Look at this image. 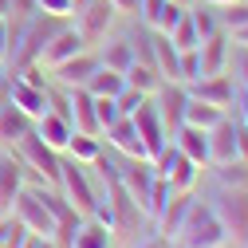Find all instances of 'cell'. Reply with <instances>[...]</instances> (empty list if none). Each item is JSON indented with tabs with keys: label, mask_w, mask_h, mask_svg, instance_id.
<instances>
[{
	"label": "cell",
	"mask_w": 248,
	"mask_h": 248,
	"mask_svg": "<svg viewBox=\"0 0 248 248\" xmlns=\"http://www.w3.org/2000/svg\"><path fill=\"white\" fill-rule=\"evenodd\" d=\"M173 244L177 248H225L229 236H225V225L213 217V209L209 205H197V197H193L189 217H185L181 232L173 236Z\"/></svg>",
	"instance_id": "cell-1"
},
{
	"label": "cell",
	"mask_w": 248,
	"mask_h": 248,
	"mask_svg": "<svg viewBox=\"0 0 248 248\" xmlns=\"http://www.w3.org/2000/svg\"><path fill=\"white\" fill-rule=\"evenodd\" d=\"M99 173H103V185H107V201H110V209H114V232H130V229H138V221H142V209H138V201L126 193V185L118 181V170H114V162H107L103 154L95 162Z\"/></svg>",
	"instance_id": "cell-2"
},
{
	"label": "cell",
	"mask_w": 248,
	"mask_h": 248,
	"mask_svg": "<svg viewBox=\"0 0 248 248\" xmlns=\"http://www.w3.org/2000/svg\"><path fill=\"white\" fill-rule=\"evenodd\" d=\"M213 217L225 225V236L236 248H248V189H225L213 197Z\"/></svg>",
	"instance_id": "cell-3"
},
{
	"label": "cell",
	"mask_w": 248,
	"mask_h": 248,
	"mask_svg": "<svg viewBox=\"0 0 248 248\" xmlns=\"http://www.w3.org/2000/svg\"><path fill=\"white\" fill-rule=\"evenodd\" d=\"M59 193H63V197L71 201V209L83 213V217H91L95 205H99V189L91 185L83 162H75L71 154H67V158H59Z\"/></svg>",
	"instance_id": "cell-4"
},
{
	"label": "cell",
	"mask_w": 248,
	"mask_h": 248,
	"mask_svg": "<svg viewBox=\"0 0 248 248\" xmlns=\"http://www.w3.org/2000/svg\"><path fill=\"white\" fill-rule=\"evenodd\" d=\"M16 158H20V166H28L32 173H40V181H47V185L59 189V154L36 134V126L16 142Z\"/></svg>",
	"instance_id": "cell-5"
},
{
	"label": "cell",
	"mask_w": 248,
	"mask_h": 248,
	"mask_svg": "<svg viewBox=\"0 0 248 248\" xmlns=\"http://www.w3.org/2000/svg\"><path fill=\"white\" fill-rule=\"evenodd\" d=\"M12 217L32 232V236H51L55 232V217L47 213V205L36 197V189L32 185H24V189L16 193V201H12Z\"/></svg>",
	"instance_id": "cell-6"
},
{
	"label": "cell",
	"mask_w": 248,
	"mask_h": 248,
	"mask_svg": "<svg viewBox=\"0 0 248 248\" xmlns=\"http://www.w3.org/2000/svg\"><path fill=\"white\" fill-rule=\"evenodd\" d=\"M130 122H134L138 138L146 142V158L154 162V158H158V154L170 146V138H166V126H162V114H158V107H154V99H142V103L134 107Z\"/></svg>",
	"instance_id": "cell-7"
},
{
	"label": "cell",
	"mask_w": 248,
	"mask_h": 248,
	"mask_svg": "<svg viewBox=\"0 0 248 248\" xmlns=\"http://www.w3.org/2000/svg\"><path fill=\"white\" fill-rule=\"evenodd\" d=\"M114 16H118V8L110 4V0H87V4L75 12V28H79V36L87 40V47L107 40V28L114 24Z\"/></svg>",
	"instance_id": "cell-8"
},
{
	"label": "cell",
	"mask_w": 248,
	"mask_h": 248,
	"mask_svg": "<svg viewBox=\"0 0 248 248\" xmlns=\"http://www.w3.org/2000/svg\"><path fill=\"white\" fill-rule=\"evenodd\" d=\"M118 170V181L126 185V193L138 201L142 217H146V201H150V189H154V162L150 158H126V166H114Z\"/></svg>",
	"instance_id": "cell-9"
},
{
	"label": "cell",
	"mask_w": 248,
	"mask_h": 248,
	"mask_svg": "<svg viewBox=\"0 0 248 248\" xmlns=\"http://www.w3.org/2000/svg\"><path fill=\"white\" fill-rule=\"evenodd\" d=\"M154 95H158V99H154V107H158V114H162L166 138H173V130L185 122V103H189V91H185V83H162Z\"/></svg>",
	"instance_id": "cell-10"
},
{
	"label": "cell",
	"mask_w": 248,
	"mask_h": 248,
	"mask_svg": "<svg viewBox=\"0 0 248 248\" xmlns=\"http://www.w3.org/2000/svg\"><path fill=\"white\" fill-rule=\"evenodd\" d=\"M8 103L36 122V118L47 114V91H44V87H28L16 71H8Z\"/></svg>",
	"instance_id": "cell-11"
},
{
	"label": "cell",
	"mask_w": 248,
	"mask_h": 248,
	"mask_svg": "<svg viewBox=\"0 0 248 248\" xmlns=\"http://www.w3.org/2000/svg\"><path fill=\"white\" fill-rule=\"evenodd\" d=\"M79 51H87V40L79 36V28H59V32L51 36V44L44 47V55H40V67H59V63H67L71 55H79Z\"/></svg>",
	"instance_id": "cell-12"
},
{
	"label": "cell",
	"mask_w": 248,
	"mask_h": 248,
	"mask_svg": "<svg viewBox=\"0 0 248 248\" xmlns=\"http://www.w3.org/2000/svg\"><path fill=\"white\" fill-rule=\"evenodd\" d=\"M185 91H189V99L213 103V107H221V110H229V107H232V95H236V87H232L229 75H201V79H193Z\"/></svg>",
	"instance_id": "cell-13"
},
{
	"label": "cell",
	"mask_w": 248,
	"mask_h": 248,
	"mask_svg": "<svg viewBox=\"0 0 248 248\" xmlns=\"http://www.w3.org/2000/svg\"><path fill=\"white\" fill-rule=\"evenodd\" d=\"M232 158H240V150H236V122L225 114L209 130V166H221V162H232Z\"/></svg>",
	"instance_id": "cell-14"
},
{
	"label": "cell",
	"mask_w": 248,
	"mask_h": 248,
	"mask_svg": "<svg viewBox=\"0 0 248 248\" xmlns=\"http://www.w3.org/2000/svg\"><path fill=\"white\" fill-rule=\"evenodd\" d=\"M189 205H193V197H189V193H173V197L158 209V217H154V221H158V236H162V240H170V244H173V236L181 232L185 217H189Z\"/></svg>",
	"instance_id": "cell-15"
},
{
	"label": "cell",
	"mask_w": 248,
	"mask_h": 248,
	"mask_svg": "<svg viewBox=\"0 0 248 248\" xmlns=\"http://www.w3.org/2000/svg\"><path fill=\"white\" fill-rule=\"evenodd\" d=\"M103 134H107V142H110L118 154H126V158H146V142L138 138V130H134L130 114H118L110 126L103 130Z\"/></svg>",
	"instance_id": "cell-16"
},
{
	"label": "cell",
	"mask_w": 248,
	"mask_h": 248,
	"mask_svg": "<svg viewBox=\"0 0 248 248\" xmlns=\"http://www.w3.org/2000/svg\"><path fill=\"white\" fill-rule=\"evenodd\" d=\"M189 162H197V166H209V130H201V126H189V122H181V126L173 130V138H170Z\"/></svg>",
	"instance_id": "cell-17"
},
{
	"label": "cell",
	"mask_w": 248,
	"mask_h": 248,
	"mask_svg": "<svg viewBox=\"0 0 248 248\" xmlns=\"http://www.w3.org/2000/svg\"><path fill=\"white\" fill-rule=\"evenodd\" d=\"M20 189H24L20 158H12V154H0V217H12V201H16Z\"/></svg>",
	"instance_id": "cell-18"
},
{
	"label": "cell",
	"mask_w": 248,
	"mask_h": 248,
	"mask_svg": "<svg viewBox=\"0 0 248 248\" xmlns=\"http://www.w3.org/2000/svg\"><path fill=\"white\" fill-rule=\"evenodd\" d=\"M150 47H154V67L166 83H181V71H177V47L166 32H150Z\"/></svg>",
	"instance_id": "cell-19"
},
{
	"label": "cell",
	"mask_w": 248,
	"mask_h": 248,
	"mask_svg": "<svg viewBox=\"0 0 248 248\" xmlns=\"http://www.w3.org/2000/svg\"><path fill=\"white\" fill-rule=\"evenodd\" d=\"M99 67V55H91V51H79V55H71L67 63H59V67H51L55 71V79H59V87H83L87 79H91V71Z\"/></svg>",
	"instance_id": "cell-20"
},
{
	"label": "cell",
	"mask_w": 248,
	"mask_h": 248,
	"mask_svg": "<svg viewBox=\"0 0 248 248\" xmlns=\"http://www.w3.org/2000/svg\"><path fill=\"white\" fill-rule=\"evenodd\" d=\"M36 134H40L55 154H63V150H67V142H71V134H75V126H71L67 118H59L55 110H47L44 118H36Z\"/></svg>",
	"instance_id": "cell-21"
},
{
	"label": "cell",
	"mask_w": 248,
	"mask_h": 248,
	"mask_svg": "<svg viewBox=\"0 0 248 248\" xmlns=\"http://www.w3.org/2000/svg\"><path fill=\"white\" fill-rule=\"evenodd\" d=\"M87 91H91V95H107V99H118L122 95V87H126V75H122V71H110V67H95V71H91V79L83 83Z\"/></svg>",
	"instance_id": "cell-22"
},
{
	"label": "cell",
	"mask_w": 248,
	"mask_h": 248,
	"mask_svg": "<svg viewBox=\"0 0 248 248\" xmlns=\"http://www.w3.org/2000/svg\"><path fill=\"white\" fill-rule=\"evenodd\" d=\"M32 126H36V122L28 118L24 110H16L12 103H8V107H0V142H20Z\"/></svg>",
	"instance_id": "cell-23"
},
{
	"label": "cell",
	"mask_w": 248,
	"mask_h": 248,
	"mask_svg": "<svg viewBox=\"0 0 248 248\" xmlns=\"http://www.w3.org/2000/svg\"><path fill=\"white\" fill-rule=\"evenodd\" d=\"M126 75V87H138L142 95H154V91L162 87V75H158V67L154 63H142V59H134V63L122 71Z\"/></svg>",
	"instance_id": "cell-24"
},
{
	"label": "cell",
	"mask_w": 248,
	"mask_h": 248,
	"mask_svg": "<svg viewBox=\"0 0 248 248\" xmlns=\"http://www.w3.org/2000/svg\"><path fill=\"white\" fill-rule=\"evenodd\" d=\"M221 118H225V110H221V107H213V103H201V99H189V103H185V122H189V126L213 130Z\"/></svg>",
	"instance_id": "cell-25"
},
{
	"label": "cell",
	"mask_w": 248,
	"mask_h": 248,
	"mask_svg": "<svg viewBox=\"0 0 248 248\" xmlns=\"http://www.w3.org/2000/svg\"><path fill=\"white\" fill-rule=\"evenodd\" d=\"M213 173H217V185H225V189H248V162L244 158L213 166Z\"/></svg>",
	"instance_id": "cell-26"
},
{
	"label": "cell",
	"mask_w": 248,
	"mask_h": 248,
	"mask_svg": "<svg viewBox=\"0 0 248 248\" xmlns=\"http://www.w3.org/2000/svg\"><path fill=\"white\" fill-rule=\"evenodd\" d=\"M71 248H110V229L87 217L79 225V232H75V240H71Z\"/></svg>",
	"instance_id": "cell-27"
},
{
	"label": "cell",
	"mask_w": 248,
	"mask_h": 248,
	"mask_svg": "<svg viewBox=\"0 0 248 248\" xmlns=\"http://www.w3.org/2000/svg\"><path fill=\"white\" fill-rule=\"evenodd\" d=\"M99 63L110 67V71H126V67L134 63V47H130V40H110V44L103 47V55H99Z\"/></svg>",
	"instance_id": "cell-28"
},
{
	"label": "cell",
	"mask_w": 248,
	"mask_h": 248,
	"mask_svg": "<svg viewBox=\"0 0 248 248\" xmlns=\"http://www.w3.org/2000/svg\"><path fill=\"white\" fill-rule=\"evenodd\" d=\"M63 154H71L75 162H83V166H91V162H95L99 154H103V146H99V138H91V134H79V130H75Z\"/></svg>",
	"instance_id": "cell-29"
},
{
	"label": "cell",
	"mask_w": 248,
	"mask_h": 248,
	"mask_svg": "<svg viewBox=\"0 0 248 248\" xmlns=\"http://www.w3.org/2000/svg\"><path fill=\"white\" fill-rule=\"evenodd\" d=\"M166 36L173 40V47H177V51H189V47H197V44H201L197 28H193V20H189V12H185V16L177 20V28H173V32H166Z\"/></svg>",
	"instance_id": "cell-30"
},
{
	"label": "cell",
	"mask_w": 248,
	"mask_h": 248,
	"mask_svg": "<svg viewBox=\"0 0 248 248\" xmlns=\"http://www.w3.org/2000/svg\"><path fill=\"white\" fill-rule=\"evenodd\" d=\"M189 20H193V28H197V36H201V40H209L213 32H221V20H217L213 4H205V0H201V8H197V12H189Z\"/></svg>",
	"instance_id": "cell-31"
},
{
	"label": "cell",
	"mask_w": 248,
	"mask_h": 248,
	"mask_svg": "<svg viewBox=\"0 0 248 248\" xmlns=\"http://www.w3.org/2000/svg\"><path fill=\"white\" fill-rule=\"evenodd\" d=\"M177 71H181V83H193V79H201V55H197V47H189V51H177Z\"/></svg>",
	"instance_id": "cell-32"
},
{
	"label": "cell",
	"mask_w": 248,
	"mask_h": 248,
	"mask_svg": "<svg viewBox=\"0 0 248 248\" xmlns=\"http://www.w3.org/2000/svg\"><path fill=\"white\" fill-rule=\"evenodd\" d=\"M181 16H185V4H173V0H166V4H162V16H158V28H154V32H173Z\"/></svg>",
	"instance_id": "cell-33"
},
{
	"label": "cell",
	"mask_w": 248,
	"mask_h": 248,
	"mask_svg": "<svg viewBox=\"0 0 248 248\" xmlns=\"http://www.w3.org/2000/svg\"><path fill=\"white\" fill-rule=\"evenodd\" d=\"M95 118H99V126L107 130L110 122L118 118V103H114V99H107V95H95Z\"/></svg>",
	"instance_id": "cell-34"
},
{
	"label": "cell",
	"mask_w": 248,
	"mask_h": 248,
	"mask_svg": "<svg viewBox=\"0 0 248 248\" xmlns=\"http://www.w3.org/2000/svg\"><path fill=\"white\" fill-rule=\"evenodd\" d=\"M142 99H150V95H142L138 87H122V95L114 99V103H118V114H134V107H138Z\"/></svg>",
	"instance_id": "cell-35"
},
{
	"label": "cell",
	"mask_w": 248,
	"mask_h": 248,
	"mask_svg": "<svg viewBox=\"0 0 248 248\" xmlns=\"http://www.w3.org/2000/svg\"><path fill=\"white\" fill-rule=\"evenodd\" d=\"M162 4H166V0H138V16H142V24H146V28H158Z\"/></svg>",
	"instance_id": "cell-36"
},
{
	"label": "cell",
	"mask_w": 248,
	"mask_h": 248,
	"mask_svg": "<svg viewBox=\"0 0 248 248\" xmlns=\"http://www.w3.org/2000/svg\"><path fill=\"white\" fill-rule=\"evenodd\" d=\"M240 24H248V4H229V12H225V28L232 32V28H240Z\"/></svg>",
	"instance_id": "cell-37"
},
{
	"label": "cell",
	"mask_w": 248,
	"mask_h": 248,
	"mask_svg": "<svg viewBox=\"0 0 248 248\" xmlns=\"http://www.w3.org/2000/svg\"><path fill=\"white\" fill-rule=\"evenodd\" d=\"M36 12H51V16H71V0H36Z\"/></svg>",
	"instance_id": "cell-38"
},
{
	"label": "cell",
	"mask_w": 248,
	"mask_h": 248,
	"mask_svg": "<svg viewBox=\"0 0 248 248\" xmlns=\"http://www.w3.org/2000/svg\"><path fill=\"white\" fill-rule=\"evenodd\" d=\"M229 40H232V44H240V47L248 51V24H240V28H232V32H229Z\"/></svg>",
	"instance_id": "cell-39"
},
{
	"label": "cell",
	"mask_w": 248,
	"mask_h": 248,
	"mask_svg": "<svg viewBox=\"0 0 248 248\" xmlns=\"http://www.w3.org/2000/svg\"><path fill=\"white\" fill-rule=\"evenodd\" d=\"M0 59H8V20L0 16Z\"/></svg>",
	"instance_id": "cell-40"
},
{
	"label": "cell",
	"mask_w": 248,
	"mask_h": 248,
	"mask_svg": "<svg viewBox=\"0 0 248 248\" xmlns=\"http://www.w3.org/2000/svg\"><path fill=\"white\" fill-rule=\"evenodd\" d=\"M138 248H170V240H162V236H150V240H142Z\"/></svg>",
	"instance_id": "cell-41"
},
{
	"label": "cell",
	"mask_w": 248,
	"mask_h": 248,
	"mask_svg": "<svg viewBox=\"0 0 248 248\" xmlns=\"http://www.w3.org/2000/svg\"><path fill=\"white\" fill-rule=\"evenodd\" d=\"M32 244H36V248H59L51 236H32Z\"/></svg>",
	"instance_id": "cell-42"
},
{
	"label": "cell",
	"mask_w": 248,
	"mask_h": 248,
	"mask_svg": "<svg viewBox=\"0 0 248 248\" xmlns=\"http://www.w3.org/2000/svg\"><path fill=\"white\" fill-rule=\"evenodd\" d=\"M205 4H213V8H229V4H236V0H205Z\"/></svg>",
	"instance_id": "cell-43"
},
{
	"label": "cell",
	"mask_w": 248,
	"mask_h": 248,
	"mask_svg": "<svg viewBox=\"0 0 248 248\" xmlns=\"http://www.w3.org/2000/svg\"><path fill=\"white\" fill-rule=\"evenodd\" d=\"M83 4H87V0H71V16H75V12L83 8Z\"/></svg>",
	"instance_id": "cell-44"
},
{
	"label": "cell",
	"mask_w": 248,
	"mask_h": 248,
	"mask_svg": "<svg viewBox=\"0 0 248 248\" xmlns=\"http://www.w3.org/2000/svg\"><path fill=\"white\" fill-rule=\"evenodd\" d=\"M8 4H12V0H0V16H4V12H8Z\"/></svg>",
	"instance_id": "cell-45"
},
{
	"label": "cell",
	"mask_w": 248,
	"mask_h": 248,
	"mask_svg": "<svg viewBox=\"0 0 248 248\" xmlns=\"http://www.w3.org/2000/svg\"><path fill=\"white\" fill-rule=\"evenodd\" d=\"M20 248H36V244H32V240H24V244H20Z\"/></svg>",
	"instance_id": "cell-46"
},
{
	"label": "cell",
	"mask_w": 248,
	"mask_h": 248,
	"mask_svg": "<svg viewBox=\"0 0 248 248\" xmlns=\"http://www.w3.org/2000/svg\"><path fill=\"white\" fill-rule=\"evenodd\" d=\"M173 4H189V0H173Z\"/></svg>",
	"instance_id": "cell-47"
}]
</instances>
